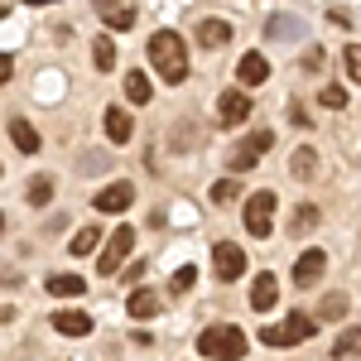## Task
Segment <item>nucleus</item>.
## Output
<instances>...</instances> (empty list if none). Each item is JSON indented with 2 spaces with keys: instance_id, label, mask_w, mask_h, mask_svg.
<instances>
[{
  "instance_id": "27",
  "label": "nucleus",
  "mask_w": 361,
  "mask_h": 361,
  "mask_svg": "<svg viewBox=\"0 0 361 361\" xmlns=\"http://www.w3.org/2000/svg\"><path fill=\"white\" fill-rule=\"evenodd\" d=\"M342 68H347L352 82H361V44H347V49H342Z\"/></svg>"
},
{
  "instance_id": "10",
  "label": "nucleus",
  "mask_w": 361,
  "mask_h": 361,
  "mask_svg": "<svg viewBox=\"0 0 361 361\" xmlns=\"http://www.w3.org/2000/svg\"><path fill=\"white\" fill-rule=\"evenodd\" d=\"M323 270H328V255H323L318 246L299 250V260H294V284H299V289H308V284L323 275Z\"/></svg>"
},
{
  "instance_id": "23",
  "label": "nucleus",
  "mask_w": 361,
  "mask_h": 361,
  "mask_svg": "<svg viewBox=\"0 0 361 361\" xmlns=\"http://www.w3.org/2000/svg\"><path fill=\"white\" fill-rule=\"evenodd\" d=\"M102 25L106 29H130L135 25V10H130V5H102Z\"/></svg>"
},
{
  "instance_id": "12",
  "label": "nucleus",
  "mask_w": 361,
  "mask_h": 361,
  "mask_svg": "<svg viewBox=\"0 0 361 361\" xmlns=\"http://www.w3.org/2000/svg\"><path fill=\"white\" fill-rule=\"evenodd\" d=\"M217 116H222V126L246 121V116H250V97H246V92H236V87H226L222 97H217Z\"/></svg>"
},
{
  "instance_id": "3",
  "label": "nucleus",
  "mask_w": 361,
  "mask_h": 361,
  "mask_svg": "<svg viewBox=\"0 0 361 361\" xmlns=\"http://www.w3.org/2000/svg\"><path fill=\"white\" fill-rule=\"evenodd\" d=\"M313 333H318V318H313V313H284L279 323H265V328H260V342L279 352V347H299V342H308Z\"/></svg>"
},
{
  "instance_id": "18",
  "label": "nucleus",
  "mask_w": 361,
  "mask_h": 361,
  "mask_svg": "<svg viewBox=\"0 0 361 361\" xmlns=\"http://www.w3.org/2000/svg\"><path fill=\"white\" fill-rule=\"evenodd\" d=\"M102 236H106L102 226H82V231H78V236L68 241V255H78V260H82V255H92V250L102 246Z\"/></svg>"
},
{
  "instance_id": "2",
  "label": "nucleus",
  "mask_w": 361,
  "mask_h": 361,
  "mask_svg": "<svg viewBox=\"0 0 361 361\" xmlns=\"http://www.w3.org/2000/svg\"><path fill=\"white\" fill-rule=\"evenodd\" d=\"M197 352L212 361H236V357H246V333L236 323H212V328L197 333Z\"/></svg>"
},
{
  "instance_id": "17",
  "label": "nucleus",
  "mask_w": 361,
  "mask_h": 361,
  "mask_svg": "<svg viewBox=\"0 0 361 361\" xmlns=\"http://www.w3.org/2000/svg\"><path fill=\"white\" fill-rule=\"evenodd\" d=\"M126 313L140 318V323H145V318H154V313H159V294H154V289H135V294L126 299Z\"/></svg>"
},
{
  "instance_id": "34",
  "label": "nucleus",
  "mask_w": 361,
  "mask_h": 361,
  "mask_svg": "<svg viewBox=\"0 0 361 361\" xmlns=\"http://www.w3.org/2000/svg\"><path fill=\"white\" fill-rule=\"evenodd\" d=\"M0 236H5V212H0Z\"/></svg>"
},
{
  "instance_id": "20",
  "label": "nucleus",
  "mask_w": 361,
  "mask_h": 361,
  "mask_svg": "<svg viewBox=\"0 0 361 361\" xmlns=\"http://www.w3.org/2000/svg\"><path fill=\"white\" fill-rule=\"evenodd\" d=\"M333 357H337V361H352V357H361V328H347V333H337V342H333Z\"/></svg>"
},
{
  "instance_id": "4",
  "label": "nucleus",
  "mask_w": 361,
  "mask_h": 361,
  "mask_svg": "<svg viewBox=\"0 0 361 361\" xmlns=\"http://www.w3.org/2000/svg\"><path fill=\"white\" fill-rule=\"evenodd\" d=\"M275 202L279 197L265 188V193H250L246 207H241V222H246V236L255 241H265V236H275Z\"/></svg>"
},
{
  "instance_id": "8",
  "label": "nucleus",
  "mask_w": 361,
  "mask_h": 361,
  "mask_svg": "<svg viewBox=\"0 0 361 361\" xmlns=\"http://www.w3.org/2000/svg\"><path fill=\"white\" fill-rule=\"evenodd\" d=\"M92 202H97V212H126V207L135 202V183H126V178H121V183H106Z\"/></svg>"
},
{
  "instance_id": "14",
  "label": "nucleus",
  "mask_w": 361,
  "mask_h": 361,
  "mask_svg": "<svg viewBox=\"0 0 361 361\" xmlns=\"http://www.w3.org/2000/svg\"><path fill=\"white\" fill-rule=\"evenodd\" d=\"M102 121H106V140L111 145H126V140L135 135V121H130V111H121V106H106Z\"/></svg>"
},
{
  "instance_id": "31",
  "label": "nucleus",
  "mask_w": 361,
  "mask_h": 361,
  "mask_svg": "<svg viewBox=\"0 0 361 361\" xmlns=\"http://www.w3.org/2000/svg\"><path fill=\"white\" fill-rule=\"evenodd\" d=\"M318 313H323V318H342V313H347V294H328Z\"/></svg>"
},
{
  "instance_id": "16",
  "label": "nucleus",
  "mask_w": 361,
  "mask_h": 361,
  "mask_svg": "<svg viewBox=\"0 0 361 361\" xmlns=\"http://www.w3.org/2000/svg\"><path fill=\"white\" fill-rule=\"evenodd\" d=\"M10 140H15V149H20V154H39V130L29 126L25 116H15V121H10Z\"/></svg>"
},
{
  "instance_id": "6",
  "label": "nucleus",
  "mask_w": 361,
  "mask_h": 361,
  "mask_svg": "<svg viewBox=\"0 0 361 361\" xmlns=\"http://www.w3.org/2000/svg\"><path fill=\"white\" fill-rule=\"evenodd\" d=\"M130 250H135V226H116L102 246V275H116L121 260H130Z\"/></svg>"
},
{
  "instance_id": "26",
  "label": "nucleus",
  "mask_w": 361,
  "mask_h": 361,
  "mask_svg": "<svg viewBox=\"0 0 361 361\" xmlns=\"http://www.w3.org/2000/svg\"><path fill=\"white\" fill-rule=\"evenodd\" d=\"M236 197H241V183H236V178H217V183H212V202H217V207L236 202Z\"/></svg>"
},
{
  "instance_id": "7",
  "label": "nucleus",
  "mask_w": 361,
  "mask_h": 361,
  "mask_svg": "<svg viewBox=\"0 0 361 361\" xmlns=\"http://www.w3.org/2000/svg\"><path fill=\"white\" fill-rule=\"evenodd\" d=\"M212 275L222 279V284H231L236 275H246V250L236 246V241H217V246H212Z\"/></svg>"
},
{
  "instance_id": "33",
  "label": "nucleus",
  "mask_w": 361,
  "mask_h": 361,
  "mask_svg": "<svg viewBox=\"0 0 361 361\" xmlns=\"http://www.w3.org/2000/svg\"><path fill=\"white\" fill-rule=\"evenodd\" d=\"M140 275H145V265L135 260V265H126V275H121V279H126V284H140Z\"/></svg>"
},
{
  "instance_id": "28",
  "label": "nucleus",
  "mask_w": 361,
  "mask_h": 361,
  "mask_svg": "<svg viewBox=\"0 0 361 361\" xmlns=\"http://www.w3.org/2000/svg\"><path fill=\"white\" fill-rule=\"evenodd\" d=\"M49 197H54V178H29V202L34 207H44Z\"/></svg>"
},
{
  "instance_id": "25",
  "label": "nucleus",
  "mask_w": 361,
  "mask_h": 361,
  "mask_svg": "<svg viewBox=\"0 0 361 361\" xmlns=\"http://www.w3.org/2000/svg\"><path fill=\"white\" fill-rule=\"evenodd\" d=\"M308 226H318V207H313V202H304V207L289 217V236H304Z\"/></svg>"
},
{
  "instance_id": "22",
  "label": "nucleus",
  "mask_w": 361,
  "mask_h": 361,
  "mask_svg": "<svg viewBox=\"0 0 361 361\" xmlns=\"http://www.w3.org/2000/svg\"><path fill=\"white\" fill-rule=\"evenodd\" d=\"M313 169H318V154H313V145H299V149H294V164H289V173L304 183V178H313Z\"/></svg>"
},
{
  "instance_id": "29",
  "label": "nucleus",
  "mask_w": 361,
  "mask_h": 361,
  "mask_svg": "<svg viewBox=\"0 0 361 361\" xmlns=\"http://www.w3.org/2000/svg\"><path fill=\"white\" fill-rule=\"evenodd\" d=\"M193 279H197L193 265H178V270H173V279H169V289H173V294H188V289H193Z\"/></svg>"
},
{
  "instance_id": "5",
  "label": "nucleus",
  "mask_w": 361,
  "mask_h": 361,
  "mask_svg": "<svg viewBox=\"0 0 361 361\" xmlns=\"http://www.w3.org/2000/svg\"><path fill=\"white\" fill-rule=\"evenodd\" d=\"M270 145H275V135H270V130H250V135L241 140L236 149H231V159H226V169H231V178H241V173H250V169L260 164V154H265Z\"/></svg>"
},
{
  "instance_id": "30",
  "label": "nucleus",
  "mask_w": 361,
  "mask_h": 361,
  "mask_svg": "<svg viewBox=\"0 0 361 361\" xmlns=\"http://www.w3.org/2000/svg\"><path fill=\"white\" fill-rule=\"evenodd\" d=\"M318 102H323L328 111H337V106H347V87H323V92H318Z\"/></svg>"
},
{
  "instance_id": "24",
  "label": "nucleus",
  "mask_w": 361,
  "mask_h": 361,
  "mask_svg": "<svg viewBox=\"0 0 361 361\" xmlns=\"http://www.w3.org/2000/svg\"><path fill=\"white\" fill-rule=\"evenodd\" d=\"M92 63H97L102 73H111V68H116V44H111V34H102V39L92 44Z\"/></svg>"
},
{
  "instance_id": "13",
  "label": "nucleus",
  "mask_w": 361,
  "mask_h": 361,
  "mask_svg": "<svg viewBox=\"0 0 361 361\" xmlns=\"http://www.w3.org/2000/svg\"><path fill=\"white\" fill-rule=\"evenodd\" d=\"M279 304V279L275 275H255L250 279V308L255 313H270Z\"/></svg>"
},
{
  "instance_id": "15",
  "label": "nucleus",
  "mask_w": 361,
  "mask_h": 361,
  "mask_svg": "<svg viewBox=\"0 0 361 361\" xmlns=\"http://www.w3.org/2000/svg\"><path fill=\"white\" fill-rule=\"evenodd\" d=\"M197 44H202V49L231 44V25H226V20H202V25H197Z\"/></svg>"
},
{
  "instance_id": "32",
  "label": "nucleus",
  "mask_w": 361,
  "mask_h": 361,
  "mask_svg": "<svg viewBox=\"0 0 361 361\" xmlns=\"http://www.w3.org/2000/svg\"><path fill=\"white\" fill-rule=\"evenodd\" d=\"M10 78H15V58L0 54V82H10Z\"/></svg>"
},
{
  "instance_id": "9",
  "label": "nucleus",
  "mask_w": 361,
  "mask_h": 361,
  "mask_svg": "<svg viewBox=\"0 0 361 361\" xmlns=\"http://www.w3.org/2000/svg\"><path fill=\"white\" fill-rule=\"evenodd\" d=\"M236 82H246V87L270 82V58L260 54V49H250V54H241V63H236Z\"/></svg>"
},
{
  "instance_id": "11",
  "label": "nucleus",
  "mask_w": 361,
  "mask_h": 361,
  "mask_svg": "<svg viewBox=\"0 0 361 361\" xmlns=\"http://www.w3.org/2000/svg\"><path fill=\"white\" fill-rule=\"evenodd\" d=\"M97 328L92 323V313H82V308H58L54 313V333H63V337H87Z\"/></svg>"
},
{
  "instance_id": "19",
  "label": "nucleus",
  "mask_w": 361,
  "mask_h": 361,
  "mask_svg": "<svg viewBox=\"0 0 361 361\" xmlns=\"http://www.w3.org/2000/svg\"><path fill=\"white\" fill-rule=\"evenodd\" d=\"M44 289H49L54 299H73V294H82V275H49Z\"/></svg>"
},
{
  "instance_id": "1",
  "label": "nucleus",
  "mask_w": 361,
  "mask_h": 361,
  "mask_svg": "<svg viewBox=\"0 0 361 361\" xmlns=\"http://www.w3.org/2000/svg\"><path fill=\"white\" fill-rule=\"evenodd\" d=\"M145 54H149V68L159 73V82H169V87L188 82V44H183L173 29H154Z\"/></svg>"
},
{
  "instance_id": "21",
  "label": "nucleus",
  "mask_w": 361,
  "mask_h": 361,
  "mask_svg": "<svg viewBox=\"0 0 361 361\" xmlns=\"http://www.w3.org/2000/svg\"><path fill=\"white\" fill-rule=\"evenodd\" d=\"M126 97H130V102H135V106H145V102H149V97H154V87H149V78H145V73H126Z\"/></svg>"
}]
</instances>
